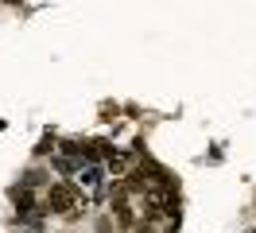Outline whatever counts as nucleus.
Returning a JSON list of instances; mask_svg holds the SVG:
<instances>
[{"instance_id": "obj_1", "label": "nucleus", "mask_w": 256, "mask_h": 233, "mask_svg": "<svg viewBox=\"0 0 256 233\" xmlns=\"http://www.w3.org/2000/svg\"><path fill=\"white\" fill-rule=\"evenodd\" d=\"M74 194H78V190H74L70 183H54V186H50V194H47V206L54 210V214H70Z\"/></svg>"}]
</instances>
